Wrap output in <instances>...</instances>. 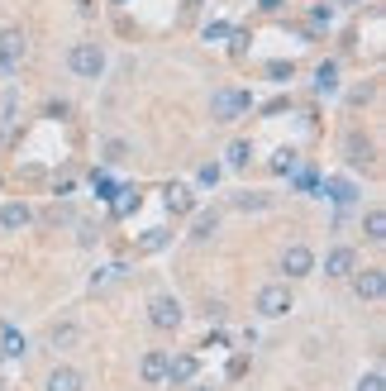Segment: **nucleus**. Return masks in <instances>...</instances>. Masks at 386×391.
<instances>
[{"mask_svg":"<svg viewBox=\"0 0 386 391\" xmlns=\"http://www.w3.org/2000/svg\"><path fill=\"white\" fill-rule=\"evenodd\" d=\"M257 311L267 315V320L286 315L291 311V291H286V286H262V291H257Z\"/></svg>","mask_w":386,"mask_h":391,"instance_id":"obj_3","label":"nucleus"},{"mask_svg":"<svg viewBox=\"0 0 386 391\" xmlns=\"http://www.w3.org/2000/svg\"><path fill=\"white\" fill-rule=\"evenodd\" d=\"M48 391H81V372L77 367H53L48 372Z\"/></svg>","mask_w":386,"mask_h":391,"instance_id":"obj_7","label":"nucleus"},{"mask_svg":"<svg viewBox=\"0 0 386 391\" xmlns=\"http://www.w3.org/2000/svg\"><path fill=\"white\" fill-rule=\"evenodd\" d=\"M24 53H29V48H24V33L0 29V67H5V72H15V67L24 63Z\"/></svg>","mask_w":386,"mask_h":391,"instance_id":"obj_2","label":"nucleus"},{"mask_svg":"<svg viewBox=\"0 0 386 391\" xmlns=\"http://www.w3.org/2000/svg\"><path fill=\"white\" fill-rule=\"evenodd\" d=\"M215 224H220V215H215V210H210V215H200V219H195V239H210V234H215Z\"/></svg>","mask_w":386,"mask_h":391,"instance_id":"obj_17","label":"nucleus"},{"mask_svg":"<svg viewBox=\"0 0 386 391\" xmlns=\"http://www.w3.org/2000/svg\"><path fill=\"white\" fill-rule=\"evenodd\" d=\"M67 63H72L77 77H100V72H105V48L100 43H77L67 53Z\"/></svg>","mask_w":386,"mask_h":391,"instance_id":"obj_1","label":"nucleus"},{"mask_svg":"<svg viewBox=\"0 0 386 391\" xmlns=\"http://www.w3.org/2000/svg\"><path fill=\"white\" fill-rule=\"evenodd\" d=\"M215 182H220V167L205 162V167H200V187H215Z\"/></svg>","mask_w":386,"mask_h":391,"instance_id":"obj_21","label":"nucleus"},{"mask_svg":"<svg viewBox=\"0 0 386 391\" xmlns=\"http://www.w3.org/2000/svg\"><path fill=\"white\" fill-rule=\"evenodd\" d=\"M282 267H286V277H310V267H315V253H310L306 244H291L286 258H282Z\"/></svg>","mask_w":386,"mask_h":391,"instance_id":"obj_6","label":"nucleus"},{"mask_svg":"<svg viewBox=\"0 0 386 391\" xmlns=\"http://www.w3.org/2000/svg\"><path fill=\"white\" fill-rule=\"evenodd\" d=\"M248 157H253V143H243V139L229 143V167H248Z\"/></svg>","mask_w":386,"mask_h":391,"instance_id":"obj_13","label":"nucleus"},{"mask_svg":"<svg viewBox=\"0 0 386 391\" xmlns=\"http://www.w3.org/2000/svg\"><path fill=\"white\" fill-rule=\"evenodd\" d=\"M210 105H215V120H220V125H229L239 110H248V95H243V91H215V100H210Z\"/></svg>","mask_w":386,"mask_h":391,"instance_id":"obj_5","label":"nucleus"},{"mask_svg":"<svg viewBox=\"0 0 386 391\" xmlns=\"http://www.w3.org/2000/svg\"><path fill=\"white\" fill-rule=\"evenodd\" d=\"M358 391H382V372H368L363 382H358Z\"/></svg>","mask_w":386,"mask_h":391,"instance_id":"obj_23","label":"nucleus"},{"mask_svg":"<svg viewBox=\"0 0 386 391\" xmlns=\"http://www.w3.org/2000/svg\"><path fill=\"white\" fill-rule=\"evenodd\" d=\"M338 5H348V10H353V5H363V0H338Z\"/></svg>","mask_w":386,"mask_h":391,"instance_id":"obj_24","label":"nucleus"},{"mask_svg":"<svg viewBox=\"0 0 386 391\" xmlns=\"http://www.w3.org/2000/svg\"><path fill=\"white\" fill-rule=\"evenodd\" d=\"M315 86H320V91H334V86H338V72H334V67H320V72H315Z\"/></svg>","mask_w":386,"mask_h":391,"instance_id":"obj_18","label":"nucleus"},{"mask_svg":"<svg viewBox=\"0 0 386 391\" xmlns=\"http://www.w3.org/2000/svg\"><path fill=\"white\" fill-rule=\"evenodd\" d=\"M329 191H334V201H353V187L348 182H329Z\"/></svg>","mask_w":386,"mask_h":391,"instance_id":"obj_22","label":"nucleus"},{"mask_svg":"<svg viewBox=\"0 0 386 391\" xmlns=\"http://www.w3.org/2000/svg\"><path fill=\"white\" fill-rule=\"evenodd\" d=\"M167 377H172V382H191V377H195V358H191V353L167 358Z\"/></svg>","mask_w":386,"mask_h":391,"instance_id":"obj_10","label":"nucleus"},{"mask_svg":"<svg viewBox=\"0 0 386 391\" xmlns=\"http://www.w3.org/2000/svg\"><path fill=\"white\" fill-rule=\"evenodd\" d=\"M324 272H329V277H348V272H353V249H334L324 258Z\"/></svg>","mask_w":386,"mask_h":391,"instance_id":"obj_8","label":"nucleus"},{"mask_svg":"<svg viewBox=\"0 0 386 391\" xmlns=\"http://www.w3.org/2000/svg\"><path fill=\"white\" fill-rule=\"evenodd\" d=\"M48 339H53V344H72V339H77V325H53Z\"/></svg>","mask_w":386,"mask_h":391,"instance_id":"obj_20","label":"nucleus"},{"mask_svg":"<svg viewBox=\"0 0 386 391\" xmlns=\"http://www.w3.org/2000/svg\"><path fill=\"white\" fill-rule=\"evenodd\" d=\"M368 239H372V244H382V239H386V215H382V210H372V215H368Z\"/></svg>","mask_w":386,"mask_h":391,"instance_id":"obj_16","label":"nucleus"},{"mask_svg":"<svg viewBox=\"0 0 386 391\" xmlns=\"http://www.w3.org/2000/svg\"><path fill=\"white\" fill-rule=\"evenodd\" d=\"M234 205H239V210H267V196H262V191H243V196H234Z\"/></svg>","mask_w":386,"mask_h":391,"instance_id":"obj_14","label":"nucleus"},{"mask_svg":"<svg viewBox=\"0 0 386 391\" xmlns=\"http://www.w3.org/2000/svg\"><path fill=\"white\" fill-rule=\"evenodd\" d=\"M0 344H5V353L15 358V353H24V334H15V329H5V339H0Z\"/></svg>","mask_w":386,"mask_h":391,"instance_id":"obj_19","label":"nucleus"},{"mask_svg":"<svg viewBox=\"0 0 386 391\" xmlns=\"http://www.w3.org/2000/svg\"><path fill=\"white\" fill-rule=\"evenodd\" d=\"M0 224H5V229H24V224H29V205L24 201L5 205V210H0Z\"/></svg>","mask_w":386,"mask_h":391,"instance_id":"obj_11","label":"nucleus"},{"mask_svg":"<svg viewBox=\"0 0 386 391\" xmlns=\"http://www.w3.org/2000/svg\"><path fill=\"white\" fill-rule=\"evenodd\" d=\"M382 286H386V277H382V267H368L363 277H358V296H368V301H377L382 296Z\"/></svg>","mask_w":386,"mask_h":391,"instance_id":"obj_9","label":"nucleus"},{"mask_svg":"<svg viewBox=\"0 0 386 391\" xmlns=\"http://www.w3.org/2000/svg\"><path fill=\"white\" fill-rule=\"evenodd\" d=\"M148 320L158 329H177L181 325V306L172 296H153V306H148Z\"/></svg>","mask_w":386,"mask_h":391,"instance_id":"obj_4","label":"nucleus"},{"mask_svg":"<svg viewBox=\"0 0 386 391\" xmlns=\"http://www.w3.org/2000/svg\"><path fill=\"white\" fill-rule=\"evenodd\" d=\"M167 205H172L177 215H186V210H191V191H186V187H172V191H167Z\"/></svg>","mask_w":386,"mask_h":391,"instance_id":"obj_15","label":"nucleus"},{"mask_svg":"<svg viewBox=\"0 0 386 391\" xmlns=\"http://www.w3.org/2000/svg\"><path fill=\"white\" fill-rule=\"evenodd\" d=\"M139 372H144V382H162L167 377V353H144V367Z\"/></svg>","mask_w":386,"mask_h":391,"instance_id":"obj_12","label":"nucleus"}]
</instances>
